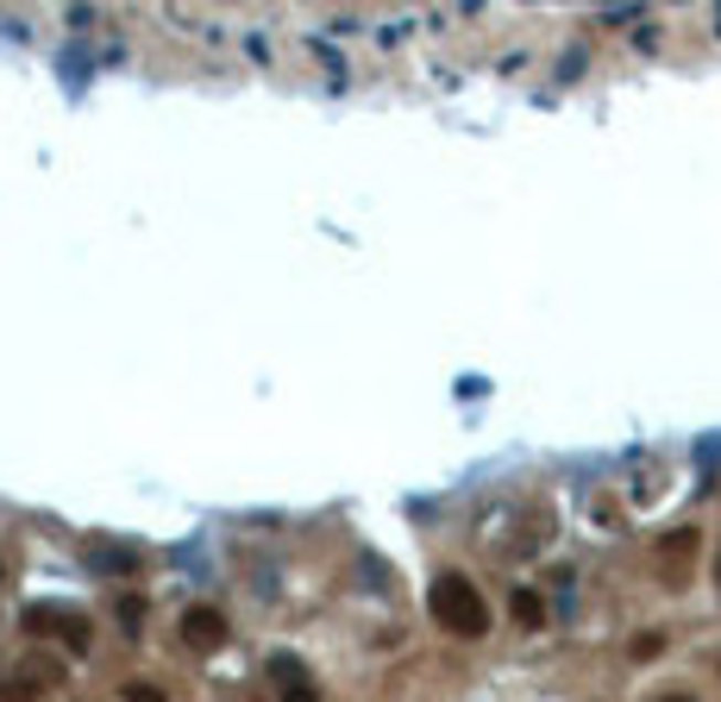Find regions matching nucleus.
I'll use <instances>...</instances> for the list:
<instances>
[{"mask_svg": "<svg viewBox=\"0 0 721 702\" xmlns=\"http://www.w3.org/2000/svg\"><path fill=\"white\" fill-rule=\"evenodd\" d=\"M182 640H189V652H226V640H233V615L214 603H189L182 608Z\"/></svg>", "mask_w": 721, "mask_h": 702, "instance_id": "7ed1b4c3", "label": "nucleus"}, {"mask_svg": "<svg viewBox=\"0 0 721 702\" xmlns=\"http://www.w3.org/2000/svg\"><path fill=\"white\" fill-rule=\"evenodd\" d=\"M271 683L283 690V683H308V664L295 659V652H276L271 659Z\"/></svg>", "mask_w": 721, "mask_h": 702, "instance_id": "0eeeda50", "label": "nucleus"}, {"mask_svg": "<svg viewBox=\"0 0 721 702\" xmlns=\"http://www.w3.org/2000/svg\"><path fill=\"white\" fill-rule=\"evenodd\" d=\"M119 627H132V634H138V627H145V596H119Z\"/></svg>", "mask_w": 721, "mask_h": 702, "instance_id": "6e6552de", "label": "nucleus"}, {"mask_svg": "<svg viewBox=\"0 0 721 702\" xmlns=\"http://www.w3.org/2000/svg\"><path fill=\"white\" fill-rule=\"evenodd\" d=\"M119 702H170V696H163L157 683H126V690H119Z\"/></svg>", "mask_w": 721, "mask_h": 702, "instance_id": "9d476101", "label": "nucleus"}, {"mask_svg": "<svg viewBox=\"0 0 721 702\" xmlns=\"http://www.w3.org/2000/svg\"><path fill=\"white\" fill-rule=\"evenodd\" d=\"M427 608H433V621H439V634H452V640H484L489 621H496L484 589L470 584L465 571H439L427 589Z\"/></svg>", "mask_w": 721, "mask_h": 702, "instance_id": "f257e3e1", "label": "nucleus"}, {"mask_svg": "<svg viewBox=\"0 0 721 702\" xmlns=\"http://www.w3.org/2000/svg\"><path fill=\"white\" fill-rule=\"evenodd\" d=\"M20 627L32 640H63L70 659H82V652L95 646V627H88V615H76V608H25Z\"/></svg>", "mask_w": 721, "mask_h": 702, "instance_id": "f03ea898", "label": "nucleus"}, {"mask_svg": "<svg viewBox=\"0 0 721 702\" xmlns=\"http://www.w3.org/2000/svg\"><path fill=\"white\" fill-rule=\"evenodd\" d=\"M508 608H515V621H521V627H547V603H540L533 589H515V596H508Z\"/></svg>", "mask_w": 721, "mask_h": 702, "instance_id": "423d86ee", "label": "nucleus"}, {"mask_svg": "<svg viewBox=\"0 0 721 702\" xmlns=\"http://www.w3.org/2000/svg\"><path fill=\"white\" fill-rule=\"evenodd\" d=\"M715 584H721V559H715Z\"/></svg>", "mask_w": 721, "mask_h": 702, "instance_id": "ddd939ff", "label": "nucleus"}, {"mask_svg": "<svg viewBox=\"0 0 721 702\" xmlns=\"http://www.w3.org/2000/svg\"><path fill=\"white\" fill-rule=\"evenodd\" d=\"M63 683V664L57 659H32L25 671H13V678H0V702H39V696H51Z\"/></svg>", "mask_w": 721, "mask_h": 702, "instance_id": "20e7f679", "label": "nucleus"}, {"mask_svg": "<svg viewBox=\"0 0 721 702\" xmlns=\"http://www.w3.org/2000/svg\"><path fill=\"white\" fill-rule=\"evenodd\" d=\"M697 546H702L697 526H678V533H665V540H659V559H671V577L683 571V559H697Z\"/></svg>", "mask_w": 721, "mask_h": 702, "instance_id": "39448f33", "label": "nucleus"}, {"mask_svg": "<svg viewBox=\"0 0 721 702\" xmlns=\"http://www.w3.org/2000/svg\"><path fill=\"white\" fill-rule=\"evenodd\" d=\"M276 702H327V696H320V690H314V678H308V683H283V690H276Z\"/></svg>", "mask_w": 721, "mask_h": 702, "instance_id": "1a4fd4ad", "label": "nucleus"}, {"mask_svg": "<svg viewBox=\"0 0 721 702\" xmlns=\"http://www.w3.org/2000/svg\"><path fill=\"white\" fill-rule=\"evenodd\" d=\"M659 646H665V634H640V640H634V659H653Z\"/></svg>", "mask_w": 721, "mask_h": 702, "instance_id": "9b49d317", "label": "nucleus"}, {"mask_svg": "<svg viewBox=\"0 0 721 702\" xmlns=\"http://www.w3.org/2000/svg\"><path fill=\"white\" fill-rule=\"evenodd\" d=\"M659 702H697V696H690V690H665Z\"/></svg>", "mask_w": 721, "mask_h": 702, "instance_id": "f8f14e48", "label": "nucleus"}]
</instances>
